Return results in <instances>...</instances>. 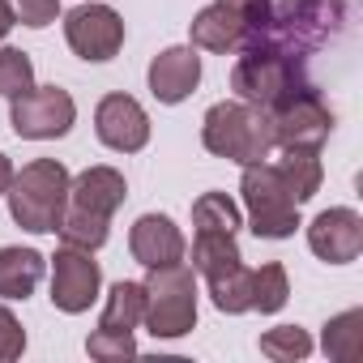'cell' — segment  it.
<instances>
[{"instance_id": "obj_13", "label": "cell", "mask_w": 363, "mask_h": 363, "mask_svg": "<svg viewBox=\"0 0 363 363\" xmlns=\"http://www.w3.org/2000/svg\"><path fill=\"white\" fill-rule=\"evenodd\" d=\"M145 77H150V94L158 103L175 107L201 86V56H197V48H162L150 60Z\"/></svg>"}, {"instance_id": "obj_28", "label": "cell", "mask_w": 363, "mask_h": 363, "mask_svg": "<svg viewBox=\"0 0 363 363\" xmlns=\"http://www.w3.org/2000/svg\"><path fill=\"white\" fill-rule=\"evenodd\" d=\"M13 13H18L22 26L43 30V26H52L60 18V0H13Z\"/></svg>"}, {"instance_id": "obj_30", "label": "cell", "mask_w": 363, "mask_h": 363, "mask_svg": "<svg viewBox=\"0 0 363 363\" xmlns=\"http://www.w3.org/2000/svg\"><path fill=\"white\" fill-rule=\"evenodd\" d=\"M13 26H18V13H13V5H9V0H0V39H5Z\"/></svg>"}, {"instance_id": "obj_24", "label": "cell", "mask_w": 363, "mask_h": 363, "mask_svg": "<svg viewBox=\"0 0 363 363\" xmlns=\"http://www.w3.org/2000/svg\"><path fill=\"white\" fill-rule=\"evenodd\" d=\"M193 227L197 231H240V206L227 193H201L193 201Z\"/></svg>"}, {"instance_id": "obj_18", "label": "cell", "mask_w": 363, "mask_h": 363, "mask_svg": "<svg viewBox=\"0 0 363 363\" xmlns=\"http://www.w3.org/2000/svg\"><path fill=\"white\" fill-rule=\"evenodd\" d=\"M278 171H282V179H286V189H291V197L303 206V201H312L316 193H320V179H325V167H320V150H308V145H291V150H282V162H274Z\"/></svg>"}, {"instance_id": "obj_16", "label": "cell", "mask_w": 363, "mask_h": 363, "mask_svg": "<svg viewBox=\"0 0 363 363\" xmlns=\"http://www.w3.org/2000/svg\"><path fill=\"white\" fill-rule=\"evenodd\" d=\"M189 35H193V48H201V52H218V56H231V52L244 48V39H248V22H244L240 13H231L227 5H210V9H201V13L193 18Z\"/></svg>"}, {"instance_id": "obj_4", "label": "cell", "mask_w": 363, "mask_h": 363, "mask_svg": "<svg viewBox=\"0 0 363 363\" xmlns=\"http://www.w3.org/2000/svg\"><path fill=\"white\" fill-rule=\"evenodd\" d=\"M145 325L154 337L171 342L184 337L197 325V269L175 261V265H158L145 274Z\"/></svg>"}, {"instance_id": "obj_10", "label": "cell", "mask_w": 363, "mask_h": 363, "mask_svg": "<svg viewBox=\"0 0 363 363\" xmlns=\"http://www.w3.org/2000/svg\"><path fill=\"white\" fill-rule=\"evenodd\" d=\"M103 291V269L94 261V252L86 248H60L52 257V303L69 316H82Z\"/></svg>"}, {"instance_id": "obj_11", "label": "cell", "mask_w": 363, "mask_h": 363, "mask_svg": "<svg viewBox=\"0 0 363 363\" xmlns=\"http://www.w3.org/2000/svg\"><path fill=\"white\" fill-rule=\"evenodd\" d=\"M94 133L116 154H137L150 141V116L133 94H107L94 107Z\"/></svg>"}, {"instance_id": "obj_20", "label": "cell", "mask_w": 363, "mask_h": 363, "mask_svg": "<svg viewBox=\"0 0 363 363\" xmlns=\"http://www.w3.org/2000/svg\"><path fill=\"white\" fill-rule=\"evenodd\" d=\"M320 346H325L329 359H337V363H354V359L363 354V312L350 308V312L333 316V320L325 325V333H320Z\"/></svg>"}, {"instance_id": "obj_1", "label": "cell", "mask_w": 363, "mask_h": 363, "mask_svg": "<svg viewBox=\"0 0 363 363\" xmlns=\"http://www.w3.org/2000/svg\"><path fill=\"white\" fill-rule=\"evenodd\" d=\"M69 167L60 158H35L13 171L9 184V218L30 235H52L69 210Z\"/></svg>"}, {"instance_id": "obj_21", "label": "cell", "mask_w": 363, "mask_h": 363, "mask_svg": "<svg viewBox=\"0 0 363 363\" xmlns=\"http://www.w3.org/2000/svg\"><path fill=\"white\" fill-rule=\"evenodd\" d=\"M111 227V218H103V214H86V210H65V218H60V240L69 244V248H86V252H99L103 244H107V231Z\"/></svg>"}, {"instance_id": "obj_14", "label": "cell", "mask_w": 363, "mask_h": 363, "mask_svg": "<svg viewBox=\"0 0 363 363\" xmlns=\"http://www.w3.org/2000/svg\"><path fill=\"white\" fill-rule=\"evenodd\" d=\"M128 252L145 269L175 265V261H184V235H179V227L167 214H141L128 231Z\"/></svg>"}, {"instance_id": "obj_12", "label": "cell", "mask_w": 363, "mask_h": 363, "mask_svg": "<svg viewBox=\"0 0 363 363\" xmlns=\"http://www.w3.org/2000/svg\"><path fill=\"white\" fill-rule=\"evenodd\" d=\"M308 248L325 265H350V261H359V252H363V218L350 206L320 210L308 223Z\"/></svg>"}, {"instance_id": "obj_2", "label": "cell", "mask_w": 363, "mask_h": 363, "mask_svg": "<svg viewBox=\"0 0 363 363\" xmlns=\"http://www.w3.org/2000/svg\"><path fill=\"white\" fill-rule=\"evenodd\" d=\"M303 86H312L303 56H291V52L265 48V43L240 48V60L231 69V90H235L240 103H252L261 111H274L278 103H286Z\"/></svg>"}, {"instance_id": "obj_22", "label": "cell", "mask_w": 363, "mask_h": 363, "mask_svg": "<svg viewBox=\"0 0 363 363\" xmlns=\"http://www.w3.org/2000/svg\"><path fill=\"white\" fill-rule=\"evenodd\" d=\"M210 299L218 312L227 316H240V312H252V269L235 265L218 278H210Z\"/></svg>"}, {"instance_id": "obj_17", "label": "cell", "mask_w": 363, "mask_h": 363, "mask_svg": "<svg viewBox=\"0 0 363 363\" xmlns=\"http://www.w3.org/2000/svg\"><path fill=\"white\" fill-rule=\"evenodd\" d=\"M48 257L35 248H0V299H30L43 282Z\"/></svg>"}, {"instance_id": "obj_31", "label": "cell", "mask_w": 363, "mask_h": 363, "mask_svg": "<svg viewBox=\"0 0 363 363\" xmlns=\"http://www.w3.org/2000/svg\"><path fill=\"white\" fill-rule=\"evenodd\" d=\"M9 184H13V162H9L5 154H0V197L9 193Z\"/></svg>"}, {"instance_id": "obj_27", "label": "cell", "mask_w": 363, "mask_h": 363, "mask_svg": "<svg viewBox=\"0 0 363 363\" xmlns=\"http://www.w3.org/2000/svg\"><path fill=\"white\" fill-rule=\"evenodd\" d=\"M22 350H26V329H22V320L5 303H0V363L22 359Z\"/></svg>"}, {"instance_id": "obj_29", "label": "cell", "mask_w": 363, "mask_h": 363, "mask_svg": "<svg viewBox=\"0 0 363 363\" xmlns=\"http://www.w3.org/2000/svg\"><path fill=\"white\" fill-rule=\"evenodd\" d=\"M218 5H227L231 13H240V18L248 22V35H252V30H257V26H261V22L269 18L274 0H218ZM244 43H248V39H244Z\"/></svg>"}, {"instance_id": "obj_7", "label": "cell", "mask_w": 363, "mask_h": 363, "mask_svg": "<svg viewBox=\"0 0 363 363\" xmlns=\"http://www.w3.org/2000/svg\"><path fill=\"white\" fill-rule=\"evenodd\" d=\"M77 120V103L60 86H30L9 99V124L26 141H52L65 137Z\"/></svg>"}, {"instance_id": "obj_9", "label": "cell", "mask_w": 363, "mask_h": 363, "mask_svg": "<svg viewBox=\"0 0 363 363\" xmlns=\"http://www.w3.org/2000/svg\"><path fill=\"white\" fill-rule=\"evenodd\" d=\"M65 39L73 48V56L103 65L116 60V52L124 48V18L111 5H77L65 13Z\"/></svg>"}, {"instance_id": "obj_15", "label": "cell", "mask_w": 363, "mask_h": 363, "mask_svg": "<svg viewBox=\"0 0 363 363\" xmlns=\"http://www.w3.org/2000/svg\"><path fill=\"white\" fill-rule=\"evenodd\" d=\"M128 197V184L116 167H86L77 179H69V206L86 210V214H103L111 218Z\"/></svg>"}, {"instance_id": "obj_6", "label": "cell", "mask_w": 363, "mask_h": 363, "mask_svg": "<svg viewBox=\"0 0 363 363\" xmlns=\"http://www.w3.org/2000/svg\"><path fill=\"white\" fill-rule=\"evenodd\" d=\"M141 316H145V286L141 282H128V278L116 282L107 291L99 329L86 337V354L90 359H128V354H137L133 329L141 325Z\"/></svg>"}, {"instance_id": "obj_5", "label": "cell", "mask_w": 363, "mask_h": 363, "mask_svg": "<svg viewBox=\"0 0 363 363\" xmlns=\"http://www.w3.org/2000/svg\"><path fill=\"white\" fill-rule=\"evenodd\" d=\"M244 193V210H248V227L257 240H286L299 227V201L291 197L286 179L274 162H252L244 167L240 179Z\"/></svg>"}, {"instance_id": "obj_26", "label": "cell", "mask_w": 363, "mask_h": 363, "mask_svg": "<svg viewBox=\"0 0 363 363\" xmlns=\"http://www.w3.org/2000/svg\"><path fill=\"white\" fill-rule=\"evenodd\" d=\"M35 86V65L22 48H0V99H13Z\"/></svg>"}, {"instance_id": "obj_3", "label": "cell", "mask_w": 363, "mask_h": 363, "mask_svg": "<svg viewBox=\"0 0 363 363\" xmlns=\"http://www.w3.org/2000/svg\"><path fill=\"white\" fill-rule=\"evenodd\" d=\"M201 145L214 154V158H227V162H240V167H252V162H265L274 154V124H269V111L252 107V103H214L201 120Z\"/></svg>"}, {"instance_id": "obj_25", "label": "cell", "mask_w": 363, "mask_h": 363, "mask_svg": "<svg viewBox=\"0 0 363 363\" xmlns=\"http://www.w3.org/2000/svg\"><path fill=\"white\" fill-rule=\"evenodd\" d=\"M261 354L274 359V363H295V359H308L312 354V337L299 325H278V329H265L261 333Z\"/></svg>"}, {"instance_id": "obj_19", "label": "cell", "mask_w": 363, "mask_h": 363, "mask_svg": "<svg viewBox=\"0 0 363 363\" xmlns=\"http://www.w3.org/2000/svg\"><path fill=\"white\" fill-rule=\"evenodd\" d=\"M235 265H244V257H240V244H235L231 231H197V240H193V269L206 282L227 274V269H235Z\"/></svg>"}, {"instance_id": "obj_23", "label": "cell", "mask_w": 363, "mask_h": 363, "mask_svg": "<svg viewBox=\"0 0 363 363\" xmlns=\"http://www.w3.org/2000/svg\"><path fill=\"white\" fill-rule=\"evenodd\" d=\"M291 299V282H286V269L278 261L252 269V312H282Z\"/></svg>"}, {"instance_id": "obj_8", "label": "cell", "mask_w": 363, "mask_h": 363, "mask_svg": "<svg viewBox=\"0 0 363 363\" xmlns=\"http://www.w3.org/2000/svg\"><path fill=\"white\" fill-rule=\"evenodd\" d=\"M269 124H274V145H282V150H291V145L320 150L333 133V111L316 94V86H303L299 94H291L286 103H278L269 111Z\"/></svg>"}]
</instances>
